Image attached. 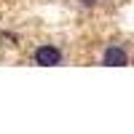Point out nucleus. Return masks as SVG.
I'll use <instances>...</instances> for the list:
<instances>
[{
    "label": "nucleus",
    "mask_w": 134,
    "mask_h": 134,
    "mask_svg": "<svg viewBox=\"0 0 134 134\" xmlns=\"http://www.w3.org/2000/svg\"><path fill=\"white\" fill-rule=\"evenodd\" d=\"M32 59H35V64H40V67H57V64H62V51L57 46H51V43H43V46L35 48Z\"/></svg>",
    "instance_id": "1"
},
{
    "label": "nucleus",
    "mask_w": 134,
    "mask_h": 134,
    "mask_svg": "<svg viewBox=\"0 0 134 134\" xmlns=\"http://www.w3.org/2000/svg\"><path fill=\"white\" fill-rule=\"evenodd\" d=\"M94 3H97V0H81V5H86V8H88V5H94Z\"/></svg>",
    "instance_id": "3"
},
{
    "label": "nucleus",
    "mask_w": 134,
    "mask_h": 134,
    "mask_svg": "<svg viewBox=\"0 0 134 134\" xmlns=\"http://www.w3.org/2000/svg\"><path fill=\"white\" fill-rule=\"evenodd\" d=\"M102 64L105 67H126L129 64V54L121 48V46H110L102 54Z\"/></svg>",
    "instance_id": "2"
}]
</instances>
